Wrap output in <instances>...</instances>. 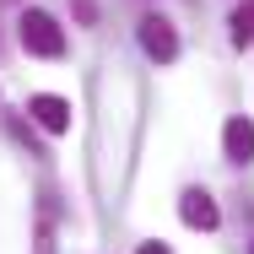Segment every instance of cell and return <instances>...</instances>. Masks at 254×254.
Returning <instances> with one entry per match:
<instances>
[{
    "mask_svg": "<svg viewBox=\"0 0 254 254\" xmlns=\"http://www.w3.org/2000/svg\"><path fill=\"white\" fill-rule=\"evenodd\" d=\"M76 11H81V22H92V0H76Z\"/></svg>",
    "mask_w": 254,
    "mask_h": 254,
    "instance_id": "7",
    "label": "cell"
},
{
    "mask_svg": "<svg viewBox=\"0 0 254 254\" xmlns=\"http://www.w3.org/2000/svg\"><path fill=\"white\" fill-rule=\"evenodd\" d=\"M135 33H141V49L152 54L157 65H168V60H179V33H173V22H168V16H141V27H135Z\"/></svg>",
    "mask_w": 254,
    "mask_h": 254,
    "instance_id": "2",
    "label": "cell"
},
{
    "mask_svg": "<svg viewBox=\"0 0 254 254\" xmlns=\"http://www.w3.org/2000/svg\"><path fill=\"white\" fill-rule=\"evenodd\" d=\"M222 152H227V162H254V125L249 119H227L222 125Z\"/></svg>",
    "mask_w": 254,
    "mask_h": 254,
    "instance_id": "5",
    "label": "cell"
},
{
    "mask_svg": "<svg viewBox=\"0 0 254 254\" xmlns=\"http://www.w3.org/2000/svg\"><path fill=\"white\" fill-rule=\"evenodd\" d=\"M27 114H33V119H38L49 135H65V130H70V103L54 98V92H38V98L27 103Z\"/></svg>",
    "mask_w": 254,
    "mask_h": 254,
    "instance_id": "4",
    "label": "cell"
},
{
    "mask_svg": "<svg viewBox=\"0 0 254 254\" xmlns=\"http://www.w3.org/2000/svg\"><path fill=\"white\" fill-rule=\"evenodd\" d=\"M179 216H184L195 233H216V222H222V211H216V200H211L205 190H184V200H179Z\"/></svg>",
    "mask_w": 254,
    "mask_h": 254,
    "instance_id": "3",
    "label": "cell"
},
{
    "mask_svg": "<svg viewBox=\"0 0 254 254\" xmlns=\"http://www.w3.org/2000/svg\"><path fill=\"white\" fill-rule=\"evenodd\" d=\"M233 44H238V49L254 44V0H244V5L233 11Z\"/></svg>",
    "mask_w": 254,
    "mask_h": 254,
    "instance_id": "6",
    "label": "cell"
},
{
    "mask_svg": "<svg viewBox=\"0 0 254 254\" xmlns=\"http://www.w3.org/2000/svg\"><path fill=\"white\" fill-rule=\"evenodd\" d=\"M22 49L38 54V60H60L65 54V33H60V22H54L49 11H22Z\"/></svg>",
    "mask_w": 254,
    "mask_h": 254,
    "instance_id": "1",
    "label": "cell"
},
{
    "mask_svg": "<svg viewBox=\"0 0 254 254\" xmlns=\"http://www.w3.org/2000/svg\"><path fill=\"white\" fill-rule=\"evenodd\" d=\"M141 254H168V244H141Z\"/></svg>",
    "mask_w": 254,
    "mask_h": 254,
    "instance_id": "8",
    "label": "cell"
}]
</instances>
